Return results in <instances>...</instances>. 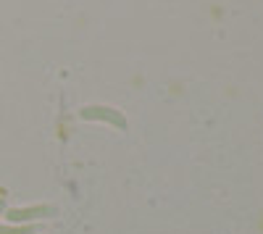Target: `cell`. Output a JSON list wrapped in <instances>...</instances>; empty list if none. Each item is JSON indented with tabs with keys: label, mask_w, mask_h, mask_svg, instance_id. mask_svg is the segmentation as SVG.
<instances>
[{
	"label": "cell",
	"mask_w": 263,
	"mask_h": 234,
	"mask_svg": "<svg viewBox=\"0 0 263 234\" xmlns=\"http://www.w3.org/2000/svg\"><path fill=\"white\" fill-rule=\"evenodd\" d=\"M79 119L84 121H108L114 124L116 129H126V116L116 108H111V105H84V108L79 111Z\"/></svg>",
	"instance_id": "obj_1"
},
{
	"label": "cell",
	"mask_w": 263,
	"mask_h": 234,
	"mask_svg": "<svg viewBox=\"0 0 263 234\" xmlns=\"http://www.w3.org/2000/svg\"><path fill=\"white\" fill-rule=\"evenodd\" d=\"M11 224H32L37 219H50L55 216L53 205H29V208H6L3 213Z\"/></svg>",
	"instance_id": "obj_2"
},
{
	"label": "cell",
	"mask_w": 263,
	"mask_h": 234,
	"mask_svg": "<svg viewBox=\"0 0 263 234\" xmlns=\"http://www.w3.org/2000/svg\"><path fill=\"white\" fill-rule=\"evenodd\" d=\"M0 234H37L34 224H6L0 226Z\"/></svg>",
	"instance_id": "obj_3"
},
{
	"label": "cell",
	"mask_w": 263,
	"mask_h": 234,
	"mask_svg": "<svg viewBox=\"0 0 263 234\" xmlns=\"http://www.w3.org/2000/svg\"><path fill=\"white\" fill-rule=\"evenodd\" d=\"M6 213V192H0V216Z\"/></svg>",
	"instance_id": "obj_4"
}]
</instances>
